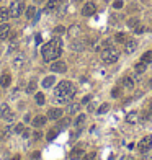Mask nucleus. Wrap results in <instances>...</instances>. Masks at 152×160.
<instances>
[{"mask_svg": "<svg viewBox=\"0 0 152 160\" xmlns=\"http://www.w3.org/2000/svg\"><path fill=\"white\" fill-rule=\"evenodd\" d=\"M128 26H129V28H132V30H134L136 26H139V20H137V18H131V20L128 21Z\"/></svg>", "mask_w": 152, "mask_h": 160, "instance_id": "32", "label": "nucleus"}, {"mask_svg": "<svg viewBox=\"0 0 152 160\" xmlns=\"http://www.w3.org/2000/svg\"><path fill=\"white\" fill-rule=\"evenodd\" d=\"M121 87L124 88V90H132V88H134V80L131 77H124L121 80Z\"/></svg>", "mask_w": 152, "mask_h": 160, "instance_id": "14", "label": "nucleus"}, {"mask_svg": "<svg viewBox=\"0 0 152 160\" xmlns=\"http://www.w3.org/2000/svg\"><path fill=\"white\" fill-rule=\"evenodd\" d=\"M146 65H147V64H144L142 60H141V62H137V64L134 65L136 74H144V72H146Z\"/></svg>", "mask_w": 152, "mask_h": 160, "instance_id": "27", "label": "nucleus"}, {"mask_svg": "<svg viewBox=\"0 0 152 160\" xmlns=\"http://www.w3.org/2000/svg\"><path fill=\"white\" fill-rule=\"evenodd\" d=\"M36 2H44V0H36Z\"/></svg>", "mask_w": 152, "mask_h": 160, "instance_id": "49", "label": "nucleus"}, {"mask_svg": "<svg viewBox=\"0 0 152 160\" xmlns=\"http://www.w3.org/2000/svg\"><path fill=\"white\" fill-rule=\"evenodd\" d=\"M80 110V103H69L67 108H65V111H67V115H75V113H79Z\"/></svg>", "mask_w": 152, "mask_h": 160, "instance_id": "16", "label": "nucleus"}, {"mask_svg": "<svg viewBox=\"0 0 152 160\" xmlns=\"http://www.w3.org/2000/svg\"><path fill=\"white\" fill-rule=\"evenodd\" d=\"M41 54H43V59L46 62H53V60L59 59L61 54H62V39L61 38H53L49 43H46L41 49Z\"/></svg>", "mask_w": 152, "mask_h": 160, "instance_id": "1", "label": "nucleus"}, {"mask_svg": "<svg viewBox=\"0 0 152 160\" xmlns=\"http://www.w3.org/2000/svg\"><path fill=\"white\" fill-rule=\"evenodd\" d=\"M8 51H10V53H15V51H18V44L17 43H12L10 48H8Z\"/></svg>", "mask_w": 152, "mask_h": 160, "instance_id": "38", "label": "nucleus"}, {"mask_svg": "<svg viewBox=\"0 0 152 160\" xmlns=\"http://www.w3.org/2000/svg\"><path fill=\"white\" fill-rule=\"evenodd\" d=\"M54 83H56V77H54V75H47V77L43 80V87H44V88H51Z\"/></svg>", "mask_w": 152, "mask_h": 160, "instance_id": "19", "label": "nucleus"}, {"mask_svg": "<svg viewBox=\"0 0 152 160\" xmlns=\"http://www.w3.org/2000/svg\"><path fill=\"white\" fill-rule=\"evenodd\" d=\"M113 7H115V8H121V7H123V0H115Z\"/></svg>", "mask_w": 152, "mask_h": 160, "instance_id": "40", "label": "nucleus"}, {"mask_svg": "<svg viewBox=\"0 0 152 160\" xmlns=\"http://www.w3.org/2000/svg\"><path fill=\"white\" fill-rule=\"evenodd\" d=\"M102 59H103V62H106V64H115L116 60L120 59V51L116 48H113V46L105 48L102 51Z\"/></svg>", "mask_w": 152, "mask_h": 160, "instance_id": "3", "label": "nucleus"}, {"mask_svg": "<svg viewBox=\"0 0 152 160\" xmlns=\"http://www.w3.org/2000/svg\"><path fill=\"white\" fill-rule=\"evenodd\" d=\"M64 31H65V28H64V26H57V28L54 30L56 35H61V33H64Z\"/></svg>", "mask_w": 152, "mask_h": 160, "instance_id": "41", "label": "nucleus"}, {"mask_svg": "<svg viewBox=\"0 0 152 160\" xmlns=\"http://www.w3.org/2000/svg\"><path fill=\"white\" fill-rule=\"evenodd\" d=\"M13 160H20V157H18V155H17V157H15V158H13Z\"/></svg>", "mask_w": 152, "mask_h": 160, "instance_id": "48", "label": "nucleus"}, {"mask_svg": "<svg viewBox=\"0 0 152 160\" xmlns=\"http://www.w3.org/2000/svg\"><path fill=\"white\" fill-rule=\"evenodd\" d=\"M79 31H80V30H79V26H72V28L69 30V35H70V36H75Z\"/></svg>", "mask_w": 152, "mask_h": 160, "instance_id": "35", "label": "nucleus"}, {"mask_svg": "<svg viewBox=\"0 0 152 160\" xmlns=\"http://www.w3.org/2000/svg\"><path fill=\"white\" fill-rule=\"evenodd\" d=\"M0 118L5 121H12L13 118H15V115L10 111V106L7 105V103H3V105H0Z\"/></svg>", "mask_w": 152, "mask_h": 160, "instance_id": "6", "label": "nucleus"}, {"mask_svg": "<svg viewBox=\"0 0 152 160\" xmlns=\"http://www.w3.org/2000/svg\"><path fill=\"white\" fill-rule=\"evenodd\" d=\"M95 12H97V5H95L93 2H87V3L82 7V15H83V16H92Z\"/></svg>", "mask_w": 152, "mask_h": 160, "instance_id": "8", "label": "nucleus"}, {"mask_svg": "<svg viewBox=\"0 0 152 160\" xmlns=\"http://www.w3.org/2000/svg\"><path fill=\"white\" fill-rule=\"evenodd\" d=\"M70 48H72L74 51H82L85 48V43L83 41H79V39H74L72 44H70Z\"/></svg>", "mask_w": 152, "mask_h": 160, "instance_id": "23", "label": "nucleus"}, {"mask_svg": "<svg viewBox=\"0 0 152 160\" xmlns=\"http://www.w3.org/2000/svg\"><path fill=\"white\" fill-rule=\"evenodd\" d=\"M149 116L152 118V100H150V105H149Z\"/></svg>", "mask_w": 152, "mask_h": 160, "instance_id": "43", "label": "nucleus"}, {"mask_svg": "<svg viewBox=\"0 0 152 160\" xmlns=\"http://www.w3.org/2000/svg\"><path fill=\"white\" fill-rule=\"evenodd\" d=\"M77 93V88L72 82L69 80H64V82H59V85L56 87L54 90V100L57 103H69Z\"/></svg>", "mask_w": 152, "mask_h": 160, "instance_id": "2", "label": "nucleus"}, {"mask_svg": "<svg viewBox=\"0 0 152 160\" xmlns=\"http://www.w3.org/2000/svg\"><path fill=\"white\" fill-rule=\"evenodd\" d=\"M150 149H152V137H150V136H146L144 139L139 140V144H137V150H139L141 154H146V152H149Z\"/></svg>", "mask_w": 152, "mask_h": 160, "instance_id": "5", "label": "nucleus"}, {"mask_svg": "<svg viewBox=\"0 0 152 160\" xmlns=\"http://www.w3.org/2000/svg\"><path fill=\"white\" fill-rule=\"evenodd\" d=\"M10 36H12V28H10V25H8V23H2V25H0V39L5 41Z\"/></svg>", "mask_w": 152, "mask_h": 160, "instance_id": "7", "label": "nucleus"}, {"mask_svg": "<svg viewBox=\"0 0 152 160\" xmlns=\"http://www.w3.org/2000/svg\"><path fill=\"white\" fill-rule=\"evenodd\" d=\"M23 62H25V56H23L21 53L13 57V65H15V67H21V64H23Z\"/></svg>", "mask_w": 152, "mask_h": 160, "instance_id": "24", "label": "nucleus"}, {"mask_svg": "<svg viewBox=\"0 0 152 160\" xmlns=\"http://www.w3.org/2000/svg\"><path fill=\"white\" fill-rule=\"evenodd\" d=\"M149 87H150V88H152V78H150V80H149Z\"/></svg>", "mask_w": 152, "mask_h": 160, "instance_id": "47", "label": "nucleus"}, {"mask_svg": "<svg viewBox=\"0 0 152 160\" xmlns=\"http://www.w3.org/2000/svg\"><path fill=\"white\" fill-rule=\"evenodd\" d=\"M108 110H110V105H108V103H103V105L98 108V115H103V113H106Z\"/></svg>", "mask_w": 152, "mask_h": 160, "instance_id": "33", "label": "nucleus"}, {"mask_svg": "<svg viewBox=\"0 0 152 160\" xmlns=\"http://www.w3.org/2000/svg\"><path fill=\"white\" fill-rule=\"evenodd\" d=\"M8 12H10V16L12 18H18L23 15V12H25V3L21 2V0H13L10 3V8H8Z\"/></svg>", "mask_w": 152, "mask_h": 160, "instance_id": "4", "label": "nucleus"}, {"mask_svg": "<svg viewBox=\"0 0 152 160\" xmlns=\"http://www.w3.org/2000/svg\"><path fill=\"white\" fill-rule=\"evenodd\" d=\"M141 60H142L144 64H152V51H147V53L142 54Z\"/></svg>", "mask_w": 152, "mask_h": 160, "instance_id": "26", "label": "nucleus"}, {"mask_svg": "<svg viewBox=\"0 0 152 160\" xmlns=\"http://www.w3.org/2000/svg\"><path fill=\"white\" fill-rule=\"evenodd\" d=\"M142 160H152V157H144V158H142Z\"/></svg>", "mask_w": 152, "mask_h": 160, "instance_id": "46", "label": "nucleus"}, {"mask_svg": "<svg viewBox=\"0 0 152 160\" xmlns=\"http://www.w3.org/2000/svg\"><path fill=\"white\" fill-rule=\"evenodd\" d=\"M41 136H43V134H41V131H36V133L33 134V140H39V139H41Z\"/></svg>", "mask_w": 152, "mask_h": 160, "instance_id": "39", "label": "nucleus"}, {"mask_svg": "<svg viewBox=\"0 0 152 160\" xmlns=\"http://www.w3.org/2000/svg\"><path fill=\"white\" fill-rule=\"evenodd\" d=\"M26 92H28V93H35V92H36V82H35V80H31V82L28 83Z\"/></svg>", "mask_w": 152, "mask_h": 160, "instance_id": "31", "label": "nucleus"}, {"mask_svg": "<svg viewBox=\"0 0 152 160\" xmlns=\"http://www.w3.org/2000/svg\"><path fill=\"white\" fill-rule=\"evenodd\" d=\"M126 121L129 124H134V123H137L139 121V115H137L136 111H131V113H128V116H126Z\"/></svg>", "mask_w": 152, "mask_h": 160, "instance_id": "21", "label": "nucleus"}, {"mask_svg": "<svg viewBox=\"0 0 152 160\" xmlns=\"http://www.w3.org/2000/svg\"><path fill=\"white\" fill-rule=\"evenodd\" d=\"M64 115V111L61 110V108H51L49 111H47V119H53V121H57L61 119Z\"/></svg>", "mask_w": 152, "mask_h": 160, "instance_id": "10", "label": "nucleus"}, {"mask_svg": "<svg viewBox=\"0 0 152 160\" xmlns=\"http://www.w3.org/2000/svg\"><path fill=\"white\" fill-rule=\"evenodd\" d=\"M36 13H38V10H36V8L35 7H28L26 8V12H25V15H26V18H28V20H33V18H35V15H36Z\"/></svg>", "mask_w": 152, "mask_h": 160, "instance_id": "25", "label": "nucleus"}, {"mask_svg": "<svg viewBox=\"0 0 152 160\" xmlns=\"http://www.w3.org/2000/svg\"><path fill=\"white\" fill-rule=\"evenodd\" d=\"M39 157V152H33V158H38Z\"/></svg>", "mask_w": 152, "mask_h": 160, "instance_id": "45", "label": "nucleus"}, {"mask_svg": "<svg viewBox=\"0 0 152 160\" xmlns=\"http://www.w3.org/2000/svg\"><path fill=\"white\" fill-rule=\"evenodd\" d=\"M144 30H146L144 26H136V28H134V33H136V35H139V33H142Z\"/></svg>", "mask_w": 152, "mask_h": 160, "instance_id": "42", "label": "nucleus"}, {"mask_svg": "<svg viewBox=\"0 0 152 160\" xmlns=\"http://www.w3.org/2000/svg\"><path fill=\"white\" fill-rule=\"evenodd\" d=\"M57 134H59V129H57V128H56V129H51L49 133H47L46 139H47V140H54V139H56V136H57Z\"/></svg>", "mask_w": 152, "mask_h": 160, "instance_id": "29", "label": "nucleus"}, {"mask_svg": "<svg viewBox=\"0 0 152 160\" xmlns=\"http://www.w3.org/2000/svg\"><path fill=\"white\" fill-rule=\"evenodd\" d=\"M59 2H65V0H59Z\"/></svg>", "mask_w": 152, "mask_h": 160, "instance_id": "50", "label": "nucleus"}, {"mask_svg": "<svg viewBox=\"0 0 152 160\" xmlns=\"http://www.w3.org/2000/svg\"><path fill=\"white\" fill-rule=\"evenodd\" d=\"M35 101L41 106V105H44V103H46V98H44L43 93H36V95H35Z\"/></svg>", "mask_w": 152, "mask_h": 160, "instance_id": "30", "label": "nucleus"}, {"mask_svg": "<svg viewBox=\"0 0 152 160\" xmlns=\"http://www.w3.org/2000/svg\"><path fill=\"white\" fill-rule=\"evenodd\" d=\"M137 49V41L136 39H128L124 43V53L126 54H132Z\"/></svg>", "mask_w": 152, "mask_h": 160, "instance_id": "11", "label": "nucleus"}, {"mask_svg": "<svg viewBox=\"0 0 152 160\" xmlns=\"http://www.w3.org/2000/svg\"><path fill=\"white\" fill-rule=\"evenodd\" d=\"M85 155V152H83V149L82 147H75V149H72L70 150V154H69V158L70 160H80Z\"/></svg>", "mask_w": 152, "mask_h": 160, "instance_id": "12", "label": "nucleus"}, {"mask_svg": "<svg viewBox=\"0 0 152 160\" xmlns=\"http://www.w3.org/2000/svg\"><path fill=\"white\" fill-rule=\"evenodd\" d=\"M115 41H116V43H121V44H124L126 41H128V36L124 35V33H116V36H115Z\"/></svg>", "mask_w": 152, "mask_h": 160, "instance_id": "28", "label": "nucleus"}, {"mask_svg": "<svg viewBox=\"0 0 152 160\" xmlns=\"http://www.w3.org/2000/svg\"><path fill=\"white\" fill-rule=\"evenodd\" d=\"M83 124H85V115H79L77 118H75V121H74L75 129H82Z\"/></svg>", "mask_w": 152, "mask_h": 160, "instance_id": "22", "label": "nucleus"}, {"mask_svg": "<svg viewBox=\"0 0 152 160\" xmlns=\"http://www.w3.org/2000/svg\"><path fill=\"white\" fill-rule=\"evenodd\" d=\"M59 0H47V3H46V7H44V12L46 13H53L57 10V7H59Z\"/></svg>", "mask_w": 152, "mask_h": 160, "instance_id": "13", "label": "nucleus"}, {"mask_svg": "<svg viewBox=\"0 0 152 160\" xmlns=\"http://www.w3.org/2000/svg\"><path fill=\"white\" fill-rule=\"evenodd\" d=\"M46 121H47L46 116H36L35 119H33V126H35L36 129H39V128H43V126L46 124Z\"/></svg>", "mask_w": 152, "mask_h": 160, "instance_id": "15", "label": "nucleus"}, {"mask_svg": "<svg viewBox=\"0 0 152 160\" xmlns=\"http://www.w3.org/2000/svg\"><path fill=\"white\" fill-rule=\"evenodd\" d=\"M88 101H90V96H85L83 100H82V103H83V105H85V103H88Z\"/></svg>", "mask_w": 152, "mask_h": 160, "instance_id": "44", "label": "nucleus"}, {"mask_svg": "<svg viewBox=\"0 0 152 160\" xmlns=\"http://www.w3.org/2000/svg\"><path fill=\"white\" fill-rule=\"evenodd\" d=\"M51 70L53 72H57V74H64L65 70H67V65H65V62H62V60H53V64H51Z\"/></svg>", "mask_w": 152, "mask_h": 160, "instance_id": "9", "label": "nucleus"}, {"mask_svg": "<svg viewBox=\"0 0 152 160\" xmlns=\"http://www.w3.org/2000/svg\"><path fill=\"white\" fill-rule=\"evenodd\" d=\"M26 128H25V124H23V123H18L17 126H15V133L17 134H23V131H25Z\"/></svg>", "mask_w": 152, "mask_h": 160, "instance_id": "34", "label": "nucleus"}, {"mask_svg": "<svg viewBox=\"0 0 152 160\" xmlns=\"http://www.w3.org/2000/svg\"><path fill=\"white\" fill-rule=\"evenodd\" d=\"M8 18H10V12H8V8L0 7V25H2V23H7Z\"/></svg>", "mask_w": 152, "mask_h": 160, "instance_id": "17", "label": "nucleus"}, {"mask_svg": "<svg viewBox=\"0 0 152 160\" xmlns=\"http://www.w3.org/2000/svg\"><path fill=\"white\" fill-rule=\"evenodd\" d=\"M69 126H70V119H69V118H61V119H57V126H56V128L61 131V129L69 128Z\"/></svg>", "mask_w": 152, "mask_h": 160, "instance_id": "18", "label": "nucleus"}, {"mask_svg": "<svg viewBox=\"0 0 152 160\" xmlns=\"http://www.w3.org/2000/svg\"><path fill=\"white\" fill-rule=\"evenodd\" d=\"M82 160H95V152H90V154H87V155H83Z\"/></svg>", "mask_w": 152, "mask_h": 160, "instance_id": "36", "label": "nucleus"}, {"mask_svg": "<svg viewBox=\"0 0 152 160\" xmlns=\"http://www.w3.org/2000/svg\"><path fill=\"white\" fill-rule=\"evenodd\" d=\"M121 95V88H115V90L111 92V96H115V98H118Z\"/></svg>", "mask_w": 152, "mask_h": 160, "instance_id": "37", "label": "nucleus"}, {"mask_svg": "<svg viewBox=\"0 0 152 160\" xmlns=\"http://www.w3.org/2000/svg\"><path fill=\"white\" fill-rule=\"evenodd\" d=\"M12 83V77H10V74H3L2 75V78H0V87H3V88H7L8 85Z\"/></svg>", "mask_w": 152, "mask_h": 160, "instance_id": "20", "label": "nucleus"}]
</instances>
